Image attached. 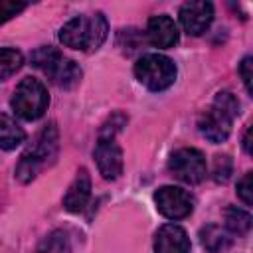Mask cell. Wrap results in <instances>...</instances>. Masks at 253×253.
Returning a JSON list of instances; mask_svg holds the SVG:
<instances>
[{"instance_id": "cell-1", "label": "cell", "mask_w": 253, "mask_h": 253, "mask_svg": "<svg viewBox=\"0 0 253 253\" xmlns=\"http://www.w3.org/2000/svg\"><path fill=\"white\" fill-rule=\"evenodd\" d=\"M109 34L107 18L101 12L75 16L59 30V42L65 47L81 49V51H95L103 45Z\"/></svg>"}, {"instance_id": "cell-2", "label": "cell", "mask_w": 253, "mask_h": 253, "mask_svg": "<svg viewBox=\"0 0 253 253\" xmlns=\"http://www.w3.org/2000/svg\"><path fill=\"white\" fill-rule=\"evenodd\" d=\"M57 142L59 134L55 128V123H49L42 128V132L36 136V140L28 146V150L22 154L18 166H16V178L24 184L32 182L40 170L49 166L57 156Z\"/></svg>"}, {"instance_id": "cell-3", "label": "cell", "mask_w": 253, "mask_h": 253, "mask_svg": "<svg viewBox=\"0 0 253 253\" xmlns=\"http://www.w3.org/2000/svg\"><path fill=\"white\" fill-rule=\"evenodd\" d=\"M239 115V101L233 93L229 91H221L215 95L213 103L210 109H206L200 119H198V126L200 132L213 144L223 142L229 132H231V125L233 119Z\"/></svg>"}, {"instance_id": "cell-4", "label": "cell", "mask_w": 253, "mask_h": 253, "mask_svg": "<svg viewBox=\"0 0 253 253\" xmlns=\"http://www.w3.org/2000/svg\"><path fill=\"white\" fill-rule=\"evenodd\" d=\"M32 65L38 67L45 77H49L51 83L57 87H73L81 79V69L73 59H67L61 51H57L51 45L38 47L32 53Z\"/></svg>"}, {"instance_id": "cell-5", "label": "cell", "mask_w": 253, "mask_h": 253, "mask_svg": "<svg viewBox=\"0 0 253 253\" xmlns=\"http://www.w3.org/2000/svg\"><path fill=\"white\" fill-rule=\"evenodd\" d=\"M10 105H12L14 113L18 117H22L24 121H36L45 113V109L49 105L47 89L40 79L24 77L18 83V87L14 89Z\"/></svg>"}, {"instance_id": "cell-6", "label": "cell", "mask_w": 253, "mask_h": 253, "mask_svg": "<svg viewBox=\"0 0 253 253\" xmlns=\"http://www.w3.org/2000/svg\"><path fill=\"white\" fill-rule=\"evenodd\" d=\"M136 79L150 91H164L176 81V65L162 53H146L134 63Z\"/></svg>"}, {"instance_id": "cell-7", "label": "cell", "mask_w": 253, "mask_h": 253, "mask_svg": "<svg viewBox=\"0 0 253 253\" xmlns=\"http://www.w3.org/2000/svg\"><path fill=\"white\" fill-rule=\"evenodd\" d=\"M168 170L186 184H200L208 174L206 156L198 148H178L168 160Z\"/></svg>"}, {"instance_id": "cell-8", "label": "cell", "mask_w": 253, "mask_h": 253, "mask_svg": "<svg viewBox=\"0 0 253 253\" xmlns=\"http://www.w3.org/2000/svg\"><path fill=\"white\" fill-rule=\"evenodd\" d=\"M158 211L168 219H184L194 210V198L190 192L176 186H162L154 194Z\"/></svg>"}, {"instance_id": "cell-9", "label": "cell", "mask_w": 253, "mask_h": 253, "mask_svg": "<svg viewBox=\"0 0 253 253\" xmlns=\"http://www.w3.org/2000/svg\"><path fill=\"white\" fill-rule=\"evenodd\" d=\"M93 158L105 180H117L123 174V150L113 136H99Z\"/></svg>"}, {"instance_id": "cell-10", "label": "cell", "mask_w": 253, "mask_h": 253, "mask_svg": "<svg viewBox=\"0 0 253 253\" xmlns=\"http://www.w3.org/2000/svg\"><path fill=\"white\" fill-rule=\"evenodd\" d=\"M213 20L211 2H186L180 8V24L188 36H202Z\"/></svg>"}, {"instance_id": "cell-11", "label": "cell", "mask_w": 253, "mask_h": 253, "mask_svg": "<svg viewBox=\"0 0 253 253\" xmlns=\"http://www.w3.org/2000/svg\"><path fill=\"white\" fill-rule=\"evenodd\" d=\"M192 243L184 227L176 223H166L156 231L154 253H190Z\"/></svg>"}, {"instance_id": "cell-12", "label": "cell", "mask_w": 253, "mask_h": 253, "mask_svg": "<svg viewBox=\"0 0 253 253\" xmlns=\"http://www.w3.org/2000/svg\"><path fill=\"white\" fill-rule=\"evenodd\" d=\"M146 38L154 47H172L178 43V26L166 14L152 16L146 26Z\"/></svg>"}, {"instance_id": "cell-13", "label": "cell", "mask_w": 253, "mask_h": 253, "mask_svg": "<svg viewBox=\"0 0 253 253\" xmlns=\"http://www.w3.org/2000/svg\"><path fill=\"white\" fill-rule=\"evenodd\" d=\"M89 198H91V178H89L87 170L81 168L75 174L73 182L69 184V188L63 196V208L71 213H79L87 206Z\"/></svg>"}, {"instance_id": "cell-14", "label": "cell", "mask_w": 253, "mask_h": 253, "mask_svg": "<svg viewBox=\"0 0 253 253\" xmlns=\"http://www.w3.org/2000/svg\"><path fill=\"white\" fill-rule=\"evenodd\" d=\"M200 241L202 245L210 251V253H219V251H225L229 245H231V237L225 229H221L219 225H206L200 229Z\"/></svg>"}, {"instance_id": "cell-15", "label": "cell", "mask_w": 253, "mask_h": 253, "mask_svg": "<svg viewBox=\"0 0 253 253\" xmlns=\"http://www.w3.org/2000/svg\"><path fill=\"white\" fill-rule=\"evenodd\" d=\"M24 138H26L24 128L8 115H0V148L12 150V148L20 146L24 142Z\"/></svg>"}, {"instance_id": "cell-16", "label": "cell", "mask_w": 253, "mask_h": 253, "mask_svg": "<svg viewBox=\"0 0 253 253\" xmlns=\"http://www.w3.org/2000/svg\"><path fill=\"white\" fill-rule=\"evenodd\" d=\"M251 215L245 210H239L235 206H229L225 210V227L235 235H247L251 229Z\"/></svg>"}, {"instance_id": "cell-17", "label": "cell", "mask_w": 253, "mask_h": 253, "mask_svg": "<svg viewBox=\"0 0 253 253\" xmlns=\"http://www.w3.org/2000/svg\"><path fill=\"white\" fill-rule=\"evenodd\" d=\"M34 253H71V243L65 231L55 229L47 237L42 239V243L36 247Z\"/></svg>"}, {"instance_id": "cell-18", "label": "cell", "mask_w": 253, "mask_h": 253, "mask_svg": "<svg viewBox=\"0 0 253 253\" xmlns=\"http://www.w3.org/2000/svg\"><path fill=\"white\" fill-rule=\"evenodd\" d=\"M24 63V55L14 47H0V81L12 77Z\"/></svg>"}, {"instance_id": "cell-19", "label": "cell", "mask_w": 253, "mask_h": 253, "mask_svg": "<svg viewBox=\"0 0 253 253\" xmlns=\"http://www.w3.org/2000/svg\"><path fill=\"white\" fill-rule=\"evenodd\" d=\"M233 172V162L227 154H217L213 158V168H211V174H213V180L215 182H227L229 176Z\"/></svg>"}, {"instance_id": "cell-20", "label": "cell", "mask_w": 253, "mask_h": 253, "mask_svg": "<svg viewBox=\"0 0 253 253\" xmlns=\"http://www.w3.org/2000/svg\"><path fill=\"white\" fill-rule=\"evenodd\" d=\"M26 8V2H16V0H0V26L18 16Z\"/></svg>"}, {"instance_id": "cell-21", "label": "cell", "mask_w": 253, "mask_h": 253, "mask_svg": "<svg viewBox=\"0 0 253 253\" xmlns=\"http://www.w3.org/2000/svg\"><path fill=\"white\" fill-rule=\"evenodd\" d=\"M251 192H253V174L247 172V174L237 182V196L241 198V202H243L245 206H251V202H253Z\"/></svg>"}, {"instance_id": "cell-22", "label": "cell", "mask_w": 253, "mask_h": 253, "mask_svg": "<svg viewBox=\"0 0 253 253\" xmlns=\"http://www.w3.org/2000/svg\"><path fill=\"white\" fill-rule=\"evenodd\" d=\"M251 67H253V59H251L249 55H247V57H243V61L239 63V75H241V79H243V85H245L247 93H251V91H253V89H251V77H253Z\"/></svg>"}, {"instance_id": "cell-23", "label": "cell", "mask_w": 253, "mask_h": 253, "mask_svg": "<svg viewBox=\"0 0 253 253\" xmlns=\"http://www.w3.org/2000/svg\"><path fill=\"white\" fill-rule=\"evenodd\" d=\"M243 150H245L247 154L253 152V150H251V126L245 130V136H243Z\"/></svg>"}]
</instances>
